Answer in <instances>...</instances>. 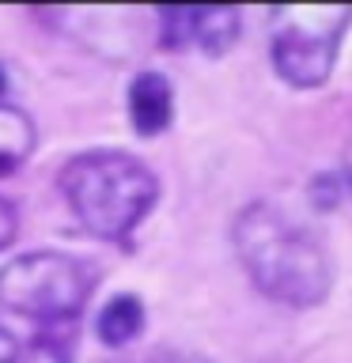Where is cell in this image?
I'll list each match as a JSON object with an SVG mask.
<instances>
[{"label":"cell","instance_id":"6da1fadb","mask_svg":"<svg viewBox=\"0 0 352 363\" xmlns=\"http://www.w3.org/2000/svg\"><path fill=\"white\" fill-rule=\"evenodd\" d=\"M235 254L265 299L311 311L334 291V254L307 220L277 201H254L235 216Z\"/></svg>","mask_w":352,"mask_h":363},{"label":"cell","instance_id":"7a4b0ae2","mask_svg":"<svg viewBox=\"0 0 352 363\" xmlns=\"http://www.w3.org/2000/svg\"><path fill=\"white\" fill-rule=\"evenodd\" d=\"M65 204L95 238H129L159 201V178L129 152H84L57 174Z\"/></svg>","mask_w":352,"mask_h":363},{"label":"cell","instance_id":"3957f363","mask_svg":"<svg viewBox=\"0 0 352 363\" xmlns=\"http://www.w3.org/2000/svg\"><path fill=\"white\" fill-rule=\"evenodd\" d=\"M95 265L65 250H31L0 269V306L42 325L76 322L95 291Z\"/></svg>","mask_w":352,"mask_h":363},{"label":"cell","instance_id":"277c9868","mask_svg":"<svg viewBox=\"0 0 352 363\" xmlns=\"http://www.w3.org/2000/svg\"><path fill=\"white\" fill-rule=\"evenodd\" d=\"M352 27V4H280L269 11V61L295 91L322 87Z\"/></svg>","mask_w":352,"mask_h":363},{"label":"cell","instance_id":"5b68a950","mask_svg":"<svg viewBox=\"0 0 352 363\" xmlns=\"http://www.w3.org/2000/svg\"><path fill=\"white\" fill-rule=\"evenodd\" d=\"M125 102H129V125L136 136H159L175 121V91L163 72H136Z\"/></svg>","mask_w":352,"mask_h":363},{"label":"cell","instance_id":"8992f818","mask_svg":"<svg viewBox=\"0 0 352 363\" xmlns=\"http://www.w3.org/2000/svg\"><path fill=\"white\" fill-rule=\"evenodd\" d=\"M243 34L238 8H189V45L204 57H224Z\"/></svg>","mask_w":352,"mask_h":363},{"label":"cell","instance_id":"52a82bcc","mask_svg":"<svg viewBox=\"0 0 352 363\" xmlns=\"http://www.w3.org/2000/svg\"><path fill=\"white\" fill-rule=\"evenodd\" d=\"M95 329H99V340L106 348H125L141 337L144 329V303L141 295L133 291H118L102 303V311L95 318Z\"/></svg>","mask_w":352,"mask_h":363},{"label":"cell","instance_id":"ba28073f","mask_svg":"<svg viewBox=\"0 0 352 363\" xmlns=\"http://www.w3.org/2000/svg\"><path fill=\"white\" fill-rule=\"evenodd\" d=\"M34 144H38V129L19 106H4L0 102V178L16 174V170L31 159Z\"/></svg>","mask_w":352,"mask_h":363},{"label":"cell","instance_id":"9c48e42d","mask_svg":"<svg viewBox=\"0 0 352 363\" xmlns=\"http://www.w3.org/2000/svg\"><path fill=\"white\" fill-rule=\"evenodd\" d=\"M72 352H76V322L42 325L31 345L27 363H72Z\"/></svg>","mask_w":352,"mask_h":363},{"label":"cell","instance_id":"30bf717a","mask_svg":"<svg viewBox=\"0 0 352 363\" xmlns=\"http://www.w3.org/2000/svg\"><path fill=\"white\" fill-rule=\"evenodd\" d=\"M159 42L167 50H189V8H159Z\"/></svg>","mask_w":352,"mask_h":363},{"label":"cell","instance_id":"8fae6325","mask_svg":"<svg viewBox=\"0 0 352 363\" xmlns=\"http://www.w3.org/2000/svg\"><path fill=\"white\" fill-rule=\"evenodd\" d=\"M307 193H311V204H314L318 212H329V208H337V204H341L345 182H341V174H318Z\"/></svg>","mask_w":352,"mask_h":363},{"label":"cell","instance_id":"7c38bea8","mask_svg":"<svg viewBox=\"0 0 352 363\" xmlns=\"http://www.w3.org/2000/svg\"><path fill=\"white\" fill-rule=\"evenodd\" d=\"M16 227H19L16 208H11V201L0 197V250H4V246L11 242V238H16Z\"/></svg>","mask_w":352,"mask_h":363},{"label":"cell","instance_id":"4fadbf2b","mask_svg":"<svg viewBox=\"0 0 352 363\" xmlns=\"http://www.w3.org/2000/svg\"><path fill=\"white\" fill-rule=\"evenodd\" d=\"M144 363H212V359H201V356H186V352H159V356L144 359Z\"/></svg>","mask_w":352,"mask_h":363},{"label":"cell","instance_id":"5bb4252c","mask_svg":"<svg viewBox=\"0 0 352 363\" xmlns=\"http://www.w3.org/2000/svg\"><path fill=\"white\" fill-rule=\"evenodd\" d=\"M19 356V348H16V337L8 333L4 325H0V363H16Z\"/></svg>","mask_w":352,"mask_h":363},{"label":"cell","instance_id":"9a60e30c","mask_svg":"<svg viewBox=\"0 0 352 363\" xmlns=\"http://www.w3.org/2000/svg\"><path fill=\"white\" fill-rule=\"evenodd\" d=\"M341 182H345V189L352 193V136L345 144V167H341Z\"/></svg>","mask_w":352,"mask_h":363},{"label":"cell","instance_id":"2e32d148","mask_svg":"<svg viewBox=\"0 0 352 363\" xmlns=\"http://www.w3.org/2000/svg\"><path fill=\"white\" fill-rule=\"evenodd\" d=\"M4 87H8V72H4V65H0V95H4Z\"/></svg>","mask_w":352,"mask_h":363}]
</instances>
